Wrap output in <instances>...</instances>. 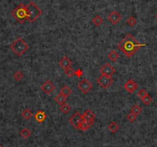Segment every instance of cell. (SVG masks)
Returning a JSON list of instances; mask_svg holds the SVG:
<instances>
[{"mask_svg":"<svg viewBox=\"0 0 157 147\" xmlns=\"http://www.w3.org/2000/svg\"><path fill=\"white\" fill-rule=\"evenodd\" d=\"M146 46V43H140L132 34L129 33L118 43V49L127 58H131L141 47Z\"/></svg>","mask_w":157,"mask_h":147,"instance_id":"cell-1","label":"cell"},{"mask_svg":"<svg viewBox=\"0 0 157 147\" xmlns=\"http://www.w3.org/2000/svg\"><path fill=\"white\" fill-rule=\"evenodd\" d=\"M9 47L10 49L19 57H21L22 55L25 54L29 49V46L25 42V41L21 38H19L13 41L11 43Z\"/></svg>","mask_w":157,"mask_h":147,"instance_id":"cell-2","label":"cell"},{"mask_svg":"<svg viewBox=\"0 0 157 147\" xmlns=\"http://www.w3.org/2000/svg\"><path fill=\"white\" fill-rule=\"evenodd\" d=\"M11 15L13 16L14 19L18 22V23H25V21L28 19V12H27L26 6H25L23 3L19 4L16 7L13 9V11L11 12Z\"/></svg>","mask_w":157,"mask_h":147,"instance_id":"cell-3","label":"cell"},{"mask_svg":"<svg viewBox=\"0 0 157 147\" xmlns=\"http://www.w3.org/2000/svg\"><path fill=\"white\" fill-rule=\"evenodd\" d=\"M27 12H28V21L29 23H34L41 15L42 12L37 5L33 2H29V3L26 6Z\"/></svg>","mask_w":157,"mask_h":147,"instance_id":"cell-4","label":"cell"},{"mask_svg":"<svg viewBox=\"0 0 157 147\" xmlns=\"http://www.w3.org/2000/svg\"><path fill=\"white\" fill-rule=\"evenodd\" d=\"M96 82L103 90H107L113 85L114 80L112 77L107 76L105 75H101L99 78L96 79Z\"/></svg>","mask_w":157,"mask_h":147,"instance_id":"cell-5","label":"cell"},{"mask_svg":"<svg viewBox=\"0 0 157 147\" xmlns=\"http://www.w3.org/2000/svg\"><path fill=\"white\" fill-rule=\"evenodd\" d=\"M83 121L82 115L80 114L78 112H76L69 119V122L72 126H73L75 129L78 130V127Z\"/></svg>","mask_w":157,"mask_h":147,"instance_id":"cell-6","label":"cell"},{"mask_svg":"<svg viewBox=\"0 0 157 147\" xmlns=\"http://www.w3.org/2000/svg\"><path fill=\"white\" fill-rule=\"evenodd\" d=\"M92 84L87 79H84L81 80L80 82H78V89L80 90L81 92L83 94L88 93L90 90H92Z\"/></svg>","mask_w":157,"mask_h":147,"instance_id":"cell-7","label":"cell"},{"mask_svg":"<svg viewBox=\"0 0 157 147\" xmlns=\"http://www.w3.org/2000/svg\"><path fill=\"white\" fill-rule=\"evenodd\" d=\"M100 72L101 75H105V76H107L112 77L113 75L115 74L116 69L113 68V66L111 64L105 63V65H103L100 68Z\"/></svg>","mask_w":157,"mask_h":147,"instance_id":"cell-8","label":"cell"},{"mask_svg":"<svg viewBox=\"0 0 157 147\" xmlns=\"http://www.w3.org/2000/svg\"><path fill=\"white\" fill-rule=\"evenodd\" d=\"M125 90L128 92L129 93H133L137 89H138V84L132 79H129L126 83L124 84Z\"/></svg>","mask_w":157,"mask_h":147,"instance_id":"cell-9","label":"cell"},{"mask_svg":"<svg viewBox=\"0 0 157 147\" xmlns=\"http://www.w3.org/2000/svg\"><path fill=\"white\" fill-rule=\"evenodd\" d=\"M42 92H45L46 95H50L52 92L55 90V86L50 80H46L40 87Z\"/></svg>","mask_w":157,"mask_h":147,"instance_id":"cell-10","label":"cell"},{"mask_svg":"<svg viewBox=\"0 0 157 147\" xmlns=\"http://www.w3.org/2000/svg\"><path fill=\"white\" fill-rule=\"evenodd\" d=\"M108 20L113 24L117 25L121 20V15L116 11H113L108 15Z\"/></svg>","mask_w":157,"mask_h":147,"instance_id":"cell-11","label":"cell"},{"mask_svg":"<svg viewBox=\"0 0 157 147\" xmlns=\"http://www.w3.org/2000/svg\"><path fill=\"white\" fill-rule=\"evenodd\" d=\"M82 118H83V120L86 121V122H91L93 124L94 120L96 119V115L94 114V113L92 112L91 109H86L84 112V113L82 114Z\"/></svg>","mask_w":157,"mask_h":147,"instance_id":"cell-12","label":"cell"},{"mask_svg":"<svg viewBox=\"0 0 157 147\" xmlns=\"http://www.w3.org/2000/svg\"><path fill=\"white\" fill-rule=\"evenodd\" d=\"M59 65H60V66L61 67L62 69H63L65 70V69H68L69 67H71V59H69V57H67L66 55H65V56H63V57L60 59V61L59 62Z\"/></svg>","mask_w":157,"mask_h":147,"instance_id":"cell-13","label":"cell"},{"mask_svg":"<svg viewBox=\"0 0 157 147\" xmlns=\"http://www.w3.org/2000/svg\"><path fill=\"white\" fill-rule=\"evenodd\" d=\"M46 117L47 116H46V114L44 111L39 110L34 114L35 120L36 121V122H39V123L44 122L46 119Z\"/></svg>","mask_w":157,"mask_h":147,"instance_id":"cell-14","label":"cell"},{"mask_svg":"<svg viewBox=\"0 0 157 147\" xmlns=\"http://www.w3.org/2000/svg\"><path fill=\"white\" fill-rule=\"evenodd\" d=\"M54 100H55V102H56V103H58V104L60 106L66 102V100H67V97H65V96H63V94L60 93L59 95H57L56 97L54 98Z\"/></svg>","mask_w":157,"mask_h":147,"instance_id":"cell-15","label":"cell"},{"mask_svg":"<svg viewBox=\"0 0 157 147\" xmlns=\"http://www.w3.org/2000/svg\"><path fill=\"white\" fill-rule=\"evenodd\" d=\"M92 22L94 25H95V26L99 27L103 23V19H102V18L100 15H96L92 19Z\"/></svg>","mask_w":157,"mask_h":147,"instance_id":"cell-16","label":"cell"},{"mask_svg":"<svg viewBox=\"0 0 157 147\" xmlns=\"http://www.w3.org/2000/svg\"><path fill=\"white\" fill-rule=\"evenodd\" d=\"M31 134H32L31 131L27 128L22 129L20 130V132H19V136H21L22 138H23V139H28L31 136Z\"/></svg>","mask_w":157,"mask_h":147,"instance_id":"cell-17","label":"cell"},{"mask_svg":"<svg viewBox=\"0 0 157 147\" xmlns=\"http://www.w3.org/2000/svg\"><path fill=\"white\" fill-rule=\"evenodd\" d=\"M108 129H109V130L112 133H116V132L119 130V125L117 124L116 122L113 121V122H110L109 126H108Z\"/></svg>","mask_w":157,"mask_h":147,"instance_id":"cell-18","label":"cell"},{"mask_svg":"<svg viewBox=\"0 0 157 147\" xmlns=\"http://www.w3.org/2000/svg\"><path fill=\"white\" fill-rule=\"evenodd\" d=\"M92 126V123L83 120L82 122V123L80 124V126H79V127H78V130H82V131H86V130H88Z\"/></svg>","mask_w":157,"mask_h":147,"instance_id":"cell-19","label":"cell"},{"mask_svg":"<svg viewBox=\"0 0 157 147\" xmlns=\"http://www.w3.org/2000/svg\"><path fill=\"white\" fill-rule=\"evenodd\" d=\"M60 93L63 94V95L65 96V97H68V96L71 95L72 90L69 88V86L65 85V86H64L61 89V92H60Z\"/></svg>","mask_w":157,"mask_h":147,"instance_id":"cell-20","label":"cell"},{"mask_svg":"<svg viewBox=\"0 0 157 147\" xmlns=\"http://www.w3.org/2000/svg\"><path fill=\"white\" fill-rule=\"evenodd\" d=\"M22 117L23 119H29L31 117L33 116V112L29 109H25L23 111V113H22Z\"/></svg>","mask_w":157,"mask_h":147,"instance_id":"cell-21","label":"cell"},{"mask_svg":"<svg viewBox=\"0 0 157 147\" xmlns=\"http://www.w3.org/2000/svg\"><path fill=\"white\" fill-rule=\"evenodd\" d=\"M60 110L61 111L62 113H64V114H68L69 113V111L71 110V108L69 106V105H68L67 103H63L60 105Z\"/></svg>","mask_w":157,"mask_h":147,"instance_id":"cell-22","label":"cell"},{"mask_svg":"<svg viewBox=\"0 0 157 147\" xmlns=\"http://www.w3.org/2000/svg\"><path fill=\"white\" fill-rule=\"evenodd\" d=\"M108 58H109L112 62H116L117 59L119 58V55L117 52L113 50V51H111L109 53V55H108Z\"/></svg>","mask_w":157,"mask_h":147,"instance_id":"cell-23","label":"cell"},{"mask_svg":"<svg viewBox=\"0 0 157 147\" xmlns=\"http://www.w3.org/2000/svg\"><path fill=\"white\" fill-rule=\"evenodd\" d=\"M130 112L132 113H134L136 116H138V115H140V113H142V108L138 105H134L132 106V107L131 108Z\"/></svg>","mask_w":157,"mask_h":147,"instance_id":"cell-24","label":"cell"},{"mask_svg":"<svg viewBox=\"0 0 157 147\" xmlns=\"http://www.w3.org/2000/svg\"><path fill=\"white\" fill-rule=\"evenodd\" d=\"M23 78H24V74H23V73L21 72V71H17V72L14 73L13 79L15 81L19 82V81H21Z\"/></svg>","mask_w":157,"mask_h":147,"instance_id":"cell-25","label":"cell"},{"mask_svg":"<svg viewBox=\"0 0 157 147\" xmlns=\"http://www.w3.org/2000/svg\"><path fill=\"white\" fill-rule=\"evenodd\" d=\"M141 100H142V102L144 103V104H145V105L148 106V105H150V103L153 102V98H152V96H150V94H147L145 97L141 99Z\"/></svg>","mask_w":157,"mask_h":147,"instance_id":"cell-26","label":"cell"},{"mask_svg":"<svg viewBox=\"0 0 157 147\" xmlns=\"http://www.w3.org/2000/svg\"><path fill=\"white\" fill-rule=\"evenodd\" d=\"M126 23L129 26H135L136 24V19L135 17H133V16H129V17L126 19Z\"/></svg>","mask_w":157,"mask_h":147,"instance_id":"cell-27","label":"cell"},{"mask_svg":"<svg viewBox=\"0 0 157 147\" xmlns=\"http://www.w3.org/2000/svg\"><path fill=\"white\" fill-rule=\"evenodd\" d=\"M65 74L66 76L68 77H73L74 75H75V71H74V69L72 68V67H69V68H68V69H65Z\"/></svg>","mask_w":157,"mask_h":147,"instance_id":"cell-28","label":"cell"},{"mask_svg":"<svg viewBox=\"0 0 157 147\" xmlns=\"http://www.w3.org/2000/svg\"><path fill=\"white\" fill-rule=\"evenodd\" d=\"M136 117H137V116L135 115L134 113H131V112L126 116L127 119H128V120L130 122H134L136 119Z\"/></svg>","mask_w":157,"mask_h":147,"instance_id":"cell-29","label":"cell"},{"mask_svg":"<svg viewBox=\"0 0 157 147\" xmlns=\"http://www.w3.org/2000/svg\"><path fill=\"white\" fill-rule=\"evenodd\" d=\"M147 94L148 92H146V90H144V89H142V90H140V91H139L138 93H137V96H138V97L140 98V99H142V98L145 97Z\"/></svg>","mask_w":157,"mask_h":147,"instance_id":"cell-30","label":"cell"},{"mask_svg":"<svg viewBox=\"0 0 157 147\" xmlns=\"http://www.w3.org/2000/svg\"><path fill=\"white\" fill-rule=\"evenodd\" d=\"M82 74H83V73H82V69H77L76 71H75V75L77 77H78V78H80V77L82 76Z\"/></svg>","mask_w":157,"mask_h":147,"instance_id":"cell-31","label":"cell"},{"mask_svg":"<svg viewBox=\"0 0 157 147\" xmlns=\"http://www.w3.org/2000/svg\"><path fill=\"white\" fill-rule=\"evenodd\" d=\"M156 19H157V13H156Z\"/></svg>","mask_w":157,"mask_h":147,"instance_id":"cell-32","label":"cell"},{"mask_svg":"<svg viewBox=\"0 0 157 147\" xmlns=\"http://www.w3.org/2000/svg\"><path fill=\"white\" fill-rule=\"evenodd\" d=\"M0 147H2V146H1V144H0Z\"/></svg>","mask_w":157,"mask_h":147,"instance_id":"cell-33","label":"cell"}]
</instances>
